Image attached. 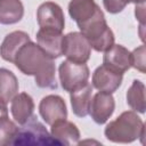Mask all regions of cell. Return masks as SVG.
I'll return each instance as SVG.
<instances>
[{
    "label": "cell",
    "mask_w": 146,
    "mask_h": 146,
    "mask_svg": "<svg viewBox=\"0 0 146 146\" xmlns=\"http://www.w3.org/2000/svg\"><path fill=\"white\" fill-rule=\"evenodd\" d=\"M14 64L24 74L34 75L38 87L49 89L57 88L56 67L52 58L47 56L38 44L31 41L25 43L17 52Z\"/></svg>",
    "instance_id": "obj_1"
},
{
    "label": "cell",
    "mask_w": 146,
    "mask_h": 146,
    "mask_svg": "<svg viewBox=\"0 0 146 146\" xmlns=\"http://www.w3.org/2000/svg\"><path fill=\"white\" fill-rule=\"evenodd\" d=\"M145 129L140 117L133 112L122 113L115 121L110 122L105 128V136L114 143H131L144 137Z\"/></svg>",
    "instance_id": "obj_2"
},
{
    "label": "cell",
    "mask_w": 146,
    "mask_h": 146,
    "mask_svg": "<svg viewBox=\"0 0 146 146\" xmlns=\"http://www.w3.org/2000/svg\"><path fill=\"white\" fill-rule=\"evenodd\" d=\"M79 29L96 51H106L114 44V34L108 27L100 8Z\"/></svg>",
    "instance_id": "obj_3"
},
{
    "label": "cell",
    "mask_w": 146,
    "mask_h": 146,
    "mask_svg": "<svg viewBox=\"0 0 146 146\" xmlns=\"http://www.w3.org/2000/svg\"><path fill=\"white\" fill-rule=\"evenodd\" d=\"M10 145H60L44 128V125L32 116L27 122L18 128L17 133Z\"/></svg>",
    "instance_id": "obj_4"
},
{
    "label": "cell",
    "mask_w": 146,
    "mask_h": 146,
    "mask_svg": "<svg viewBox=\"0 0 146 146\" xmlns=\"http://www.w3.org/2000/svg\"><path fill=\"white\" fill-rule=\"evenodd\" d=\"M58 72L62 88L67 92H73L83 88L88 83L90 75L86 63H75L68 59L60 63Z\"/></svg>",
    "instance_id": "obj_5"
},
{
    "label": "cell",
    "mask_w": 146,
    "mask_h": 146,
    "mask_svg": "<svg viewBox=\"0 0 146 146\" xmlns=\"http://www.w3.org/2000/svg\"><path fill=\"white\" fill-rule=\"evenodd\" d=\"M91 46L87 38L79 32H71L63 35L62 55H65L68 60L75 63H87L90 58Z\"/></svg>",
    "instance_id": "obj_6"
},
{
    "label": "cell",
    "mask_w": 146,
    "mask_h": 146,
    "mask_svg": "<svg viewBox=\"0 0 146 146\" xmlns=\"http://www.w3.org/2000/svg\"><path fill=\"white\" fill-rule=\"evenodd\" d=\"M36 19L40 27L52 29L62 32L64 30L65 21L62 8L51 1L41 3L36 11Z\"/></svg>",
    "instance_id": "obj_7"
},
{
    "label": "cell",
    "mask_w": 146,
    "mask_h": 146,
    "mask_svg": "<svg viewBox=\"0 0 146 146\" xmlns=\"http://www.w3.org/2000/svg\"><path fill=\"white\" fill-rule=\"evenodd\" d=\"M39 112L44 122L49 125L67 117L65 102L57 95H49L43 97L39 105Z\"/></svg>",
    "instance_id": "obj_8"
},
{
    "label": "cell",
    "mask_w": 146,
    "mask_h": 146,
    "mask_svg": "<svg viewBox=\"0 0 146 146\" xmlns=\"http://www.w3.org/2000/svg\"><path fill=\"white\" fill-rule=\"evenodd\" d=\"M115 107L114 98L111 94L99 91L91 98L89 114L97 124H104L113 114Z\"/></svg>",
    "instance_id": "obj_9"
},
{
    "label": "cell",
    "mask_w": 146,
    "mask_h": 146,
    "mask_svg": "<svg viewBox=\"0 0 146 146\" xmlns=\"http://www.w3.org/2000/svg\"><path fill=\"white\" fill-rule=\"evenodd\" d=\"M103 62V65L123 74L131 67V52L121 44H113L105 51Z\"/></svg>",
    "instance_id": "obj_10"
},
{
    "label": "cell",
    "mask_w": 146,
    "mask_h": 146,
    "mask_svg": "<svg viewBox=\"0 0 146 146\" xmlns=\"http://www.w3.org/2000/svg\"><path fill=\"white\" fill-rule=\"evenodd\" d=\"M122 75L105 65L97 67L92 74V87L99 91L112 94L122 83Z\"/></svg>",
    "instance_id": "obj_11"
},
{
    "label": "cell",
    "mask_w": 146,
    "mask_h": 146,
    "mask_svg": "<svg viewBox=\"0 0 146 146\" xmlns=\"http://www.w3.org/2000/svg\"><path fill=\"white\" fill-rule=\"evenodd\" d=\"M62 32L52 29L40 27L36 33L38 46L52 59L62 56Z\"/></svg>",
    "instance_id": "obj_12"
},
{
    "label": "cell",
    "mask_w": 146,
    "mask_h": 146,
    "mask_svg": "<svg viewBox=\"0 0 146 146\" xmlns=\"http://www.w3.org/2000/svg\"><path fill=\"white\" fill-rule=\"evenodd\" d=\"M30 36L23 31H14L6 35L0 46V56L2 59L14 63L19 49L27 42H30Z\"/></svg>",
    "instance_id": "obj_13"
},
{
    "label": "cell",
    "mask_w": 146,
    "mask_h": 146,
    "mask_svg": "<svg viewBox=\"0 0 146 146\" xmlns=\"http://www.w3.org/2000/svg\"><path fill=\"white\" fill-rule=\"evenodd\" d=\"M34 103L30 95L22 92L11 99V115L18 124H24L33 116Z\"/></svg>",
    "instance_id": "obj_14"
},
{
    "label": "cell",
    "mask_w": 146,
    "mask_h": 146,
    "mask_svg": "<svg viewBox=\"0 0 146 146\" xmlns=\"http://www.w3.org/2000/svg\"><path fill=\"white\" fill-rule=\"evenodd\" d=\"M51 136L57 139L60 145H73L79 143L80 131L76 125L70 121L59 120L51 124Z\"/></svg>",
    "instance_id": "obj_15"
},
{
    "label": "cell",
    "mask_w": 146,
    "mask_h": 146,
    "mask_svg": "<svg viewBox=\"0 0 146 146\" xmlns=\"http://www.w3.org/2000/svg\"><path fill=\"white\" fill-rule=\"evenodd\" d=\"M98 9L99 7L95 0H71L68 3V14L78 26L89 21Z\"/></svg>",
    "instance_id": "obj_16"
},
{
    "label": "cell",
    "mask_w": 146,
    "mask_h": 146,
    "mask_svg": "<svg viewBox=\"0 0 146 146\" xmlns=\"http://www.w3.org/2000/svg\"><path fill=\"white\" fill-rule=\"evenodd\" d=\"M92 84L87 83L83 88L70 92L71 94V105L73 113L79 117H84L89 114L91 98H92Z\"/></svg>",
    "instance_id": "obj_17"
},
{
    "label": "cell",
    "mask_w": 146,
    "mask_h": 146,
    "mask_svg": "<svg viewBox=\"0 0 146 146\" xmlns=\"http://www.w3.org/2000/svg\"><path fill=\"white\" fill-rule=\"evenodd\" d=\"M24 7L19 0H0V23L15 24L22 19Z\"/></svg>",
    "instance_id": "obj_18"
},
{
    "label": "cell",
    "mask_w": 146,
    "mask_h": 146,
    "mask_svg": "<svg viewBox=\"0 0 146 146\" xmlns=\"http://www.w3.org/2000/svg\"><path fill=\"white\" fill-rule=\"evenodd\" d=\"M17 91L18 81L15 74L7 68H0V99L9 103L16 96Z\"/></svg>",
    "instance_id": "obj_19"
},
{
    "label": "cell",
    "mask_w": 146,
    "mask_h": 146,
    "mask_svg": "<svg viewBox=\"0 0 146 146\" xmlns=\"http://www.w3.org/2000/svg\"><path fill=\"white\" fill-rule=\"evenodd\" d=\"M127 103L133 111L145 112V86L141 81L133 80L127 92Z\"/></svg>",
    "instance_id": "obj_20"
},
{
    "label": "cell",
    "mask_w": 146,
    "mask_h": 146,
    "mask_svg": "<svg viewBox=\"0 0 146 146\" xmlns=\"http://www.w3.org/2000/svg\"><path fill=\"white\" fill-rule=\"evenodd\" d=\"M18 127L7 117L0 119V146L10 145L15 135L17 133Z\"/></svg>",
    "instance_id": "obj_21"
},
{
    "label": "cell",
    "mask_w": 146,
    "mask_h": 146,
    "mask_svg": "<svg viewBox=\"0 0 146 146\" xmlns=\"http://www.w3.org/2000/svg\"><path fill=\"white\" fill-rule=\"evenodd\" d=\"M130 2H133L137 5V3L145 2V0H103L105 9L111 14H117L122 11L124 7Z\"/></svg>",
    "instance_id": "obj_22"
},
{
    "label": "cell",
    "mask_w": 146,
    "mask_h": 146,
    "mask_svg": "<svg viewBox=\"0 0 146 146\" xmlns=\"http://www.w3.org/2000/svg\"><path fill=\"white\" fill-rule=\"evenodd\" d=\"M131 66H133L141 73H145V46L144 44L136 48L131 52Z\"/></svg>",
    "instance_id": "obj_23"
},
{
    "label": "cell",
    "mask_w": 146,
    "mask_h": 146,
    "mask_svg": "<svg viewBox=\"0 0 146 146\" xmlns=\"http://www.w3.org/2000/svg\"><path fill=\"white\" fill-rule=\"evenodd\" d=\"M136 18L138 21H140L141 23V26L144 25V18H145V2H141V3H137L136 5Z\"/></svg>",
    "instance_id": "obj_24"
},
{
    "label": "cell",
    "mask_w": 146,
    "mask_h": 146,
    "mask_svg": "<svg viewBox=\"0 0 146 146\" xmlns=\"http://www.w3.org/2000/svg\"><path fill=\"white\" fill-rule=\"evenodd\" d=\"M7 116H8L7 103H5L2 99H0V119L1 117H7Z\"/></svg>",
    "instance_id": "obj_25"
}]
</instances>
